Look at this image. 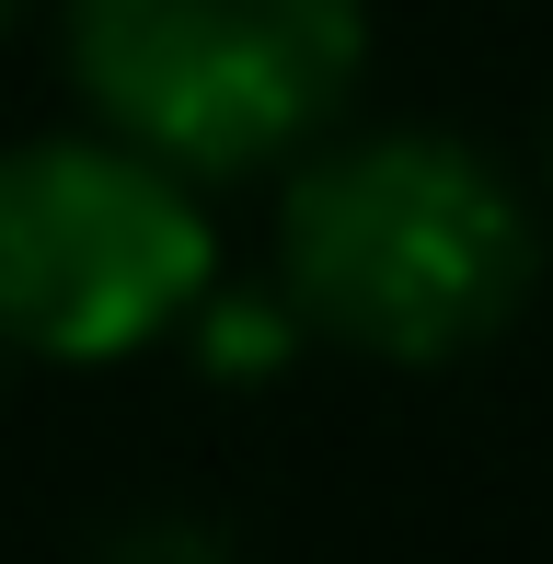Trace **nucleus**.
I'll list each match as a JSON object with an SVG mask.
<instances>
[{"mask_svg":"<svg viewBox=\"0 0 553 564\" xmlns=\"http://www.w3.org/2000/svg\"><path fill=\"white\" fill-rule=\"evenodd\" d=\"M82 105L150 162L265 173L346 116L369 69V0H58Z\"/></svg>","mask_w":553,"mask_h":564,"instance_id":"obj_2","label":"nucleus"},{"mask_svg":"<svg viewBox=\"0 0 553 564\" xmlns=\"http://www.w3.org/2000/svg\"><path fill=\"white\" fill-rule=\"evenodd\" d=\"M219 289V230L196 208V173L150 162L139 139H23L0 150V357L105 369Z\"/></svg>","mask_w":553,"mask_h":564,"instance_id":"obj_3","label":"nucleus"},{"mask_svg":"<svg viewBox=\"0 0 553 564\" xmlns=\"http://www.w3.org/2000/svg\"><path fill=\"white\" fill-rule=\"evenodd\" d=\"M289 162L300 173L276 196V300L300 335L381 357V369H449L531 312L542 219L473 139L323 127Z\"/></svg>","mask_w":553,"mask_h":564,"instance_id":"obj_1","label":"nucleus"},{"mask_svg":"<svg viewBox=\"0 0 553 564\" xmlns=\"http://www.w3.org/2000/svg\"><path fill=\"white\" fill-rule=\"evenodd\" d=\"M0 12H12V0H0Z\"/></svg>","mask_w":553,"mask_h":564,"instance_id":"obj_5","label":"nucleus"},{"mask_svg":"<svg viewBox=\"0 0 553 564\" xmlns=\"http://www.w3.org/2000/svg\"><path fill=\"white\" fill-rule=\"evenodd\" d=\"M93 564H242V553H231V530L150 507V519H116L105 542H93Z\"/></svg>","mask_w":553,"mask_h":564,"instance_id":"obj_4","label":"nucleus"}]
</instances>
